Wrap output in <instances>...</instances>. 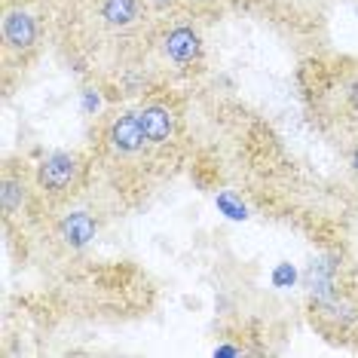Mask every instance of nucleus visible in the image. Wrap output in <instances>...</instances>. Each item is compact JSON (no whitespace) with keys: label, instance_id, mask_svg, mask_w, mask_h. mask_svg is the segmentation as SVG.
Here are the masks:
<instances>
[{"label":"nucleus","instance_id":"f257e3e1","mask_svg":"<svg viewBox=\"0 0 358 358\" xmlns=\"http://www.w3.org/2000/svg\"><path fill=\"white\" fill-rule=\"evenodd\" d=\"M0 34H3V59L6 62L25 64L31 55L37 52V40H40L37 19L25 10V6L6 3L3 22H0Z\"/></svg>","mask_w":358,"mask_h":358},{"label":"nucleus","instance_id":"f03ea898","mask_svg":"<svg viewBox=\"0 0 358 358\" xmlns=\"http://www.w3.org/2000/svg\"><path fill=\"white\" fill-rule=\"evenodd\" d=\"M150 13L148 0H89V15L95 25L113 34H129L144 22Z\"/></svg>","mask_w":358,"mask_h":358},{"label":"nucleus","instance_id":"7ed1b4c3","mask_svg":"<svg viewBox=\"0 0 358 358\" xmlns=\"http://www.w3.org/2000/svg\"><path fill=\"white\" fill-rule=\"evenodd\" d=\"M80 175V162L74 153H50L43 162L37 166V187L50 196H64L71 193Z\"/></svg>","mask_w":358,"mask_h":358},{"label":"nucleus","instance_id":"20e7f679","mask_svg":"<svg viewBox=\"0 0 358 358\" xmlns=\"http://www.w3.org/2000/svg\"><path fill=\"white\" fill-rule=\"evenodd\" d=\"M108 141H110V150L120 153V157H129V153L141 150L144 144H148V138H144V129H141L138 113H123V117L110 126Z\"/></svg>","mask_w":358,"mask_h":358},{"label":"nucleus","instance_id":"39448f33","mask_svg":"<svg viewBox=\"0 0 358 358\" xmlns=\"http://www.w3.org/2000/svg\"><path fill=\"white\" fill-rule=\"evenodd\" d=\"M162 50H166V59H172L175 64H187V62H196L202 52V40L193 28L178 25L172 28L166 37H162Z\"/></svg>","mask_w":358,"mask_h":358},{"label":"nucleus","instance_id":"423d86ee","mask_svg":"<svg viewBox=\"0 0 358 358\" xmlns=\"http://www.w3.org/2000/svg\"><path fill=\"white\" fill-rule=\"evenodd\" d=\"M138 120H141L148 144H166L175 135V113L166 104H148V108H141Z\"/></svg>","mask_w":358,"mask_h":358},{"label":"nucleus","instance_id":"0eeeda50","mask_svg":"<svg viewBox=\"0 0 358 358\" xmlns=\"http://www.w3.org/2000/svg\"><path fill=\"white\" fill-rule=\"evenodd\" d=\"M95 233H99V224H95L92 215H86V211H74V215H68L62 221V239L68 242L71 248L89 245V242L95 239Z\"/></svg>","mask_w":358,"mask_h":358},{"label":"nucleus","instance_id":"6e6552de","mask_svg":"<svg viewBox=\"0 0 358 358\" xmlns=\"http://www.w3.org/2000/svg\"><path fill=\"white\" fill-rule=\"evenodd\" d=\"M0 199H3V215H15L28 199V181L25 175H15L13 169L3 172V190H0Z\"/></svg>","mask_w":358,"mask_h":358},{"label":"nucleus","instance_id":"1a4fd4ad","mask_svg":"<svg viewBox=\"0 0 358 358\" xmlns=\"http://www.w3.org/2000/svg\"><path fill=\"white\" fill-rule=\"evenodd\" d=\"M217 208H221L227 217H233V221H245V217H248L245 206H242L233 193H221V196H217Z\"/></svg>","mask_w":358,"mask_h":358},{"label":"nucleus","instance_id":"9d476101","mask_svg":"<svg viewBox=\"0 0 358 358\" xmlns=\"http://www.w3.org/2000/svg\"><path fill=\"white\" fill-rule=\"evenodd\" d=\"M294 279H297V273H294V266L291 264H279L273 270V285L275 288H288V285H294Z\"/></svg>","mask_w":358,"mask_h":358},{"label":"nucleus","instance_id":"9b49d317","mask_svg":"<svg viewBox=\"0 0 358 358\" xmlns=\"http://www.w3.org/2000/svg\"><path fill=\"white\" fill-rule=\"evenodd\" d=\"M148 3H150V13H162V10H169L175 0H148Z\"/></svg>","mask_w":358,"mask_h":358},{"label":"nucleus","instance_id":"f8f14e48","mask_svg":"<svg viewBox=\"0 0 358 358\" xmlns=\"http://www.w3.org/2000/svg\"><path fill=\"white\" fill-rule=\"evenodd\" d=\"M215 355H239V349H233V346H221Z\"/></svg>","mask_w":358,"mask_h":358},{"label":"nucleus","instance_id":"ddd939ff","mask_svg":"<svg viewBox=\"0 0 358 358\" xmlns=\"http://www.w3.org/2000/svg\"><path fill=\"white\" fill-rule=\"evenodd\" d=\"M349 162H352V172L358 175V148L352 150V157H349Z\"/></svg>","mask_w":358,"mask_h":358},{"label":"nucleus","instance_id":"4468645a","mask_svg":"<svg viewBox=\"0 0 358 358\" xmlns=\"http://www.w3.org/2000/svg\"><path fill=\"white\" fill-rule=\"evenodd\" d=\"M190 3H211V0H190Z\"/></svg>","mask_w":358,"mask_h":358}]
</instances>
